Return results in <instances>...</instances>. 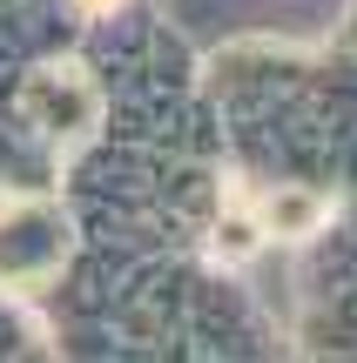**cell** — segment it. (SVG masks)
I'll use <instances>...</instances> for the list:
<instances>
[{"mask_svg":"<svg viewBox=\"0 0 357 363\" xmlns=\"http://www.w3.org/2000/svg\"><path fill=\"white\" fill-rule=\"evenodd\" d=\"M324 222V195H310V189H277L263 202V229L270 235H310Z\"/></svg>","mask_w":357,"mask_h":363,"instance_id":"6da1fadb","label":"cell"},{"mask_svg":"<svg viewBox=\"0 0 357 363\" xmlns=\"http://www.w3.org/2000/svg\"><path fill=\"white\" fill-rule=\"evenodd\" d=\"M81 7H115V0H81Z\"/></svg>","mask_w":357,"mask_h":363,"instance_id":"7a4b0ae2","label":"cell"}]
</instances>
